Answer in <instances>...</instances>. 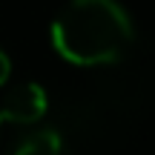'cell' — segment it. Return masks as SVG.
<instances>
[{
	"label": "cell",
	"instance_id": "2",
	"mask_svg": "<svg viewBox=\"0 0 155 155\" xmlns=\"http://www.w3.org/2000/svg\"><path fill=\"white\" fill-rule=\"evenodd\" d=\"M46 112H49V95L35 81L17 83V86L6 89V95L0 98V118H3V124L32 127V124L43 121Z\"/></svg>",
	"mask_w": 155,
	"mask_h": 155
},
{
	"label": "cell",
	"instance_id": "4",
	"mask_svg": "<svg viewBox=\"0 0 155 155\" xmlns=\"http://www.w3.org/2000/svg\"><path fill=\"white\" fill-rule=\"evenodd\" d=\"M9 75H12V61H9V55L0 49V86H6Z\"/></svg>",
	"mask_w": 155,
	"mask_h": 155
},
{
	"label": "cell",
	"instance_id": "5",
	"mask_svg": "<svg viewBox=\"0 0 155 155\" xmlns=\"http://www.w3.org/2000/svg\"><path fill=\"white\" fill-rule=\"evenodd\" d=\"M0 138H3V118H0Z\"/></svg>",
	"mask_w": 155,
	"mask_h": 155
},
{
	"label": "cell",
	"instance_id": "1",
	"mask_svg": "<svg viewBox=\"0 0 155 155\" xmlns=\"http://www.w3.org/2000/svg\"><path fill=\"white\" fill-rule=\"evenodd\" d=\"M132 40V20L118 0H69L52 23L55 52L75 66L115 63Z\"/></svg>",
	"mask_w": 155,
	"mask_h": 155
},
{
	"label": "cell",
	"instance_id": "3",
	"mask_svg": "<svg viewBox=\"0 0 155 155\" xmlns=\"http://www.w3.org/2000/svg\"><path fill=\"white\" fill-rule=\"evenodd\" d=\"M9 155H66V150H63V138L58 129H38L26 135Z\"/></svg>",
	"mask_w": 155,
	"mask_h": 155
}]
</instances>
